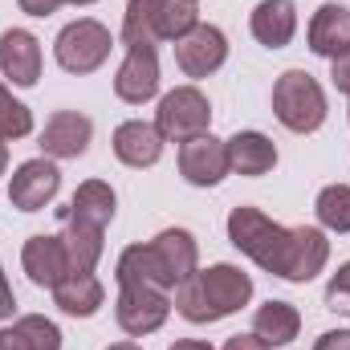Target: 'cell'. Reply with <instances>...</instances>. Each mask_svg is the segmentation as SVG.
<instances>
[{"label":"cell","mask_w":350,"mask_h":350,"mask_svg":"<svg viewBox=\"0 0 350 350\" xmlns=\"http://www.w3.org/2000/svg\"><path fill=\"white\" fill-rule=\"evenodd\" d=\"M147 261L155 273V285L172 293L200 269V245L187 228H163L155 241H147Z\"/></svg>","instance_id":"obj_6"},{"label":"cell","mask_w":350,"mask_h":350,"mask_svg":"<svg viewBox=\"0 0 350 350\" xmlns=\"http://www.w3.org/2000/svg\"><path fill=\"white\" fill-rule=\"evenodd\" d=\"M172 350H216V347H208V342H200V338H183V342H175Z\"/></svg>","instance_id":"obj_35"},{"label":"cell","mask_w":350,"mask_h":350,"mask_svg":"<svg viewBox=\"0 0 350 350\" xmlns=\"http://www.w3.org/2000/svg\"><path fill=\"white\" fill-rule=\"evenodd\" d=\"M12 310H16V297H12V289H8V277L0 273V322L12 318Z\"/></svg>","instance_id":"obj_34"},{"label":"cell","mask_w":350,"mask_h":350,"mask_svg":"<svg viewBox=\"0 0 350 350\" xmlns=\"http://www.w3.org/2000/svg\"><path fill=\"white\" fill-rule=\"evenodd\" d=\"M151 4L155 0H126V12H122V45L126 49H155V29H151Z\"/></svg>","instance_id":"obj_27"},{"label":"cell","mask_w":350,"mask_h":350,"mask_svg":"<svg viewBox=\"0 0 350 350\" xmlns=\"http://www.w3.org/2000/svg\"><path fill=\"white\" fill-rule=\"evenodd\" d=\"M175 62L187 78H212L224 62H228V37L216 25H196L187 37L175 41Z\"/></svg>","instance_id":"obj_11"},{"label":"cell","mask_w":350,"mask_h":350,"mask_svg":"<svg viewBox=\"0 0 350 350\" xmlns=\"http://www.w3.org/2000/svg\"><path fill=\"white\" fill-rule=\"evenodd\" d=\"M249 29L265 49H285L297 33V4L293 0H261L249 16Z\"/></svg>","instance_id":"obj_18"},{"label":"cell","mask_w":350,"mask_h":350,"mask_svg":"<svg viewBox=\"0 0 350 350\" xmlns=\"http://www.w3.org/2000/svg\"><path fill=\"white\" fill-rule=\"evenodd\" d=\"M62 191V172L53 159H25L12 179H8V204L21 212H41L45 204H53V196Z\"/></svg>","instance_id":"obj_10"},{"label":"cell","mask_w":350,"mask_h":350,"mask_svg":"<svg viewBox=\"0 0 350 350\" xmlns=\"http://www.w3.org/2000/svg\"><path fill=\"white\" fill-rule=\"evenodd\" d=\"M0 74L12 86H37L41 82V41L29 29H4L0 33Z\"/></svg>","instance_id":"obj_14"},{"label":"cell","mask_w":350,"mask_h":350,"mask_svg":"<svg viewBox=\"0 0 350 350\" xmlns=\"http://www.w3.org/2000/svg\"><path fill=\"white\" fill-rule=\"evenodd\" d=\"M106 301V289L94 273H70L57 289H53V306L70 318H94Z\"/></svg>","instance_id":"obj_22"},{"label":"cell","mask_w":350,"mask_h":350,"mask_svg":"<svg viewBox=\"0 0 350 350\" xmlns=\"http://www.w3.org/2000/svg\"><path fill=\"white\" fill-rule=\"evenodd\" d=\"M200 25V12L191 0H155L151 4V29L155 41H179Z\"/></svg>","instance_id":"obj_25"},{"label":"cell","mask_w":350,"mask_h":350,"mask_svg":"<svg viewBox=\"0 0 350 350\" xmlns=\"http://www.w3.org/2000/svg\"><path fill=\"white\" fill-rule=\"evenodd\" d=\"M33 135V110L25 102L12 98V90L0 82V139L12 143V139H25Z\"/></svg>","instance_id":"obj_28"},{"label":"cell","mask_w":350,"mask_h":350,"mask_svg":"<svg viewBox=\"0 0 350 350\" xmlns=\"http://www.w3.org/2000/svg\"><path fill=\"white\" fill-rule=\"evenodd\" d=\"M114 94L126 102V106H143L159 94V53L139 45V49H126L118 74H114Z\"/></svg>","instance_id":"obj_13"},{"label":"cell","mask_w":350,"mask_h":350,"mask_svg":"<svg viewBox=\"0 0 350 350\" xmlns=\"http://www.w3.org/2000/svg\"><path fill=\"white\" fill-rule=\"evenodd\" d=\"M220 350H269V347H265L257 334H232V338H228Z\"/></svg>","instance_id":"obj_33"},{"label":"cell","mask_w":350,"mask_h":350,"mask_svg":"<svg viewBox=\"0 0 350 350\" xmlns=\"http://www.w3.org/2000/svg\"><path fill=\"white\" fill-rule=\"evenodd\" d=\"M326 310L347 314V318H350V261L338 265V273H334V277H330V285H326Z\"/></svg>","instance_id":"obj_29"},{"label":"cell","mask_w":350,"mask_h":350,"mask_svg":"<svg viewBox=\"0 0 350 350\" xmlns=\"http://www.w3.org/2000/svg\"><path fill=\"white\" fill-rule=\"evenodd\" d=\"M253 334H257L269 350L289 347V342L301 334V314H297V306H289V301H265V306H257V314H253Z\"/></svg>","instance_id":"obj_23"},{"label":"cell","mask_w":350,"mask_h":350,"mask_svg":"<svg viewBox=\"0 0 350 350\" xmlns=\"http://www.w3.org/2000/svg\"><path fill=\"white\" fill-rule=\"evenodd\" d=\"M232 172L228 163V143L216 135H196L187 143H179V175L191 187H216L224 183V175Z\"/></svg>","instance_id":"obj_9"},{"label":"cell","mask_w":350,"mask_h":350,"mask_svg":"<svg viewBox=\"0 0 350 350\" xmlns=\"http://www.w3.org/2000/svg\"><path fill=\"white\" fill-rule=\"evenodd\" d=\"M21 269L29 273L33 285H41V289L53 293L70 277V257H66L62 237H29L25 249H21Z\"/></svg>","instance_id":"obj_15"},{"label":"cell","mask_w":350,"mask_h":350,"mask_svg":"<svg viewBox=\"0 0 350 350\" xmlns=\"http://www.w3.org/2000/svg\"><path fill=\"white\" fill-rule=\"evenodd\" d=\"M191 4H196V0H191Z\"/></svg>","instance_id":"obj_40"},{"label":"cell","mask_w":350,"mask_h":350,"mask_svg":"<svg viewBox=\"0 0 350 350\" xmlns=\"http://www.w3.org/2000/svg\"><path fill=\"white\" fill-rule=\"evenodd\" d=\"M106 350H143L139 342H114V347H106Z\"/></svg>","instance_id":"obj_37"},{"label":"cell","mask_w":350,"mask_h":350,"mask_svg":"<svg viewBox=\"0 0 350 350\" xmlns=\"http://www.w3.org/2000/svg\"><path fill=\"white\" fill-rule=\"evenodd\" d=\"M70 4H78V8H86V4H98V0H70Z\"/></svg>","instance_id":"obj_38"},{"label":"cell","mask_w":350,"mask_h":350,"mask_svg":"<svg viewBox=\"0 0 350 350\" xmlns=\"http://www.w3.org/2000/svg\"><path fill=\"white\" fill-rule=\"evenodd\" d=\"M306 41L318 57H338L350 49V8L347 4H334L326 0L314 16H310V29H306Z\"/></svg>","instance_id":"obj_17"},{"label":"cell","mask_w":350,"mask_h":350,"mask_svg":"<svg viewBox=\"0 0 350 350\" xmlns=\"http://www.w3.org/2000/svg\"><path fill=\"white\" fill-rule=\"evenodd\" d=\"M330 261V241H326V228H314V224H297L289 228V241H285V261H281V281H293V285H306L314 281Z\"/></svg>","instance_id":"obj_8"},{"label":"cell","mask_w":350,"mask_h":350,"mask_svg":"<svg viewBox=\"0 0 350 350\" xmlns=\"http://www.w3.org/2000/svg\"><path fill=\"white\" fill-rule=\"evenodd\" d=\"M330 78H334L338 94H347V98H350V49H347V53H338V57L330 62Z\"/></svg>","instance_id":"obj_30"},{"label":"cell","mask_w":350,"mask_h":350,"mask_svg":"<svg viewBox=\"0 0 350 350\" xmlns=\"http://www.w3.org/2000/svg\"><path fill=\"white\" fill-rule=\"evenodd\" d=\"M253 301V277L241 265H212L196 269L179 289H175V314L191 326H212Z\"/></svg>","instance_id":"obj_1"},{"label":"cell","mask_w":350,"mask_h":350,"mask_svg":"<svg viewBox=\"0 0 350 350\" xmlns=\"http://www.w3.org/2000/svg\"><path fill=\"white\" fill-rule=\"evenodd\" d=\"M4 167H8V147H4V139H0V175H4Z\"/></svg>","instance_id":"obj_36"},{"label":"cell","mask_w":350,"mask_h":350,"mask_svg":"<svg viewBox=\"0 0 350 350\" xmlns=\"http://www.w3.org/2000/svg\"><path fill=\"white\" fill-rule=\"evenodd\" d=\"M273 114L293 135H314L326 122V94L306 70H285L273 82Z\"/></svg>","instance_id":"obj_3"},{"label":"cell","mask_w":350,"mask_h":350,"mask_svg":"<svg viewBox=\"0 0 350 350\" xmlns=\"http://www.w3.org/2000/svg\"><path fill=\"white\" fill-rule=\"evenodd\" d=\"M114 212H118L114 187L106 179H86V183H78V191H74V200L66 208V220H86V224L106 228L114 220Z\"/></svg>","instance_id":"obj_21"},{"label":"cell","mask_w":350,"mask_h":350,"mask_svg":"<svg viewBox=\"0 0 350 350\" xmlns=\"http://www.w3.org/2000/svg\"><path fill=\"white\" fill-rule=\"evenodd\" d=\"M224 143H228V163H232L237 175L257 179V175H269L277 167V147H273V139L261 135V131H237Z\"/></svg>","instance_id":"obj_19"},{"label":"cell","mask_w":350,"mask_h":350,"mask_svg":"<svg viewBox=\"0 0 350 350\" xmlns=\"http://www.w3.org/2000/svg\"><path fill=\"white\" fill-rule=\"evenodd\" d=\"M114 155L118 163L143 172V167H155L163 159V135L155 131V122H143V118H131L114 131Z\"/></svg>","instance_id":"obj_16"},{"label":"cell","mask_w":350,"mask_h":350,"mask_svg":"<svg viewBox=\"0 0 350 350\" xmlns=\"http://www.w3.org/2000/svg\"><path fill=\"white\" fill-rule=\"evenodd\" d=\"M228 241L237 253H245L253 265H261L265 273L281 277V261H285V241H289V228L277 224L273 216H265L261 208L253 204H241L228 212Z\"/></svg>","instance_id":"obj_2"},{"label":"cell","mask_w":350,"mask_h":350,"mask_svg":"<svg viewBox=\"0 0 350 350\" xmlns=\"http://www.w3.org/2000/svg\"><path fill=\"white\" fill-rule=\"evenodd\" d=\"M114 318H118L122 334L147 338L172 318V297H167V289H155V285H122L118 301H114Z\"/></svg>","instance_id":"obj_7"},{"label":"cell","mask_w":350,"mask_h":350,"mask_svg":"<svg viewBox=\"0 0 350 350\" xmlns=\"http://www.w3.org/2000/svg\"><path fill=\"white\" fill-rule=\"evenodd\" d=\"M208 126H212V102L196 86H175L159 98L155 131L163 135V143H187L196 135H208Z\"/></svg>","instance_id":"obj_5"},{"label":"cell","mask_w":350,"mask_h":350,"mask_svg":"<svg viewBox=\"0 0 350 350\" xmlns=\"http://www.w3.org/2000/svg\"><path fill=\"white\" fill-rule=\"evenodd\" d=\"M314 216L326 232H350V183H330L314 200Z\"/></svg>","instance_id":"obj_26"},{"label":"cell","mask_w":350,"mask_h":350,"mask_svg":"<svg viewBox=\"0 0 350 350\" xmlns=\"http://www.w3.org/2000/svg\"><path fill=\"white\" fill-rule=\"evenodd\" d=\"M0 350H62V330L45 314H21L12 326H0Z\"/></svg>","instance_id":"obj_20"},{"label":"cell","mask_w":350,"mask_h":350,"mask_svg":"<svg viewBox=\"0 0 350 350\" xmlns=\"http://www.w3.org/2000/svg\"><path fill=\"white\" fill-rule=\"evenodd\" d=\"M62 245H66V257H70V273H94L98 261H102V228L98 224H86V220H66V228L57 232Z\"/></svg>","instance_id":"obj_24"},{"label":"cell","mask_w":350,"mask_h":350,"mask_svg":"<svg viewBox=\"0 0 350 350\" xmlns=\"http://www.w3.org/2000/svg\"><path fill=\"white\" fill-rule=\"evenodd\" d=\"M314 350H350V330H326L314 342Z\"/></svg>","instance_id":"obj_32"},{"label":"cell","mask_w":350,"mask_h":350,"mask_svg":"<svg viewBox=\"0 0 350 350\" xmlns=\"http://www.w3.org/2000/svg\"><path fill=\"white\" fill-rule=\"evenodd\" d=\"M110 49H114V37H110V29H106L102 21H94V16L70 21V25L57 33V41H53L57 66H62L66 74H78V78L102 70V66L110 62Z\"/></svg>","instance_id":"obj_4"},{"label":"cell","mask_w":350,"mask_h":350,"mask_svg":"<svg viewBox=\"0 0 350 350\" xmlns=\"http://www.w3.org/2000/svg\"><path fill=\"white\" fill-rule=\"evenodd\" d=\"M21 4V12L25 16H53L62 4H70V0H16Z\"/></svg>","instance_id":"obj_31"},{"label":"cell","mask_w":350,"mask_h":350,"mask_svg":"<svg viewBox=\"0 0 350 350\" xmlns=\"http://www.w3.org/2000/svg\"><path fill=\"white\" fill-rule=\"evenodd\" d=\"M347 118H350V110H347Z\"/></svg>","instance_id":"obj_39"},{"label":"cell","mask_w":350,"mask_h":350,"mask_svg":"<svg viewBox=\"0 0 350 350\" xmlns=\"http://www.w3.org/2000/svg\"><path fill=\"white\" fill-rule=\"evenodd\" d=\"M90 139H94V122L78 110H57L49 114L45 131H41V155L45 159H82L90 151Z\"/></svg>","instance_id":"obj_12"}]
</instances>
